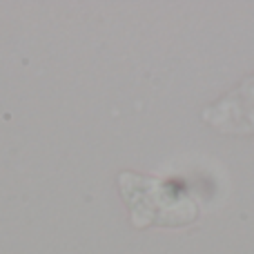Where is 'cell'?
Segmentation results:
<instances>
[{"label":"cell","instance_id":"1","mask_svg":"<svg viewBox=\"0 0 254 254\" xmlns=\"http://www.w3.org/2000/svg\"><path fill=\"white\" fill-rule=\"evenodd\" d=\"M123 196L129 203L131 219L138 225H181L196 219L194 201L181 190L156 179L121 174Z\"/></svg>","mask_w":254,"mask_h":254},{"label":"cell","instance_id":"2","mask_svg":"<svg viewBox=\"0 0 254 254\" xmlns=\"http://www.w3.org/2000/svg\"><path fill=\"white\" fill-rule=\"evenodd\" d=\"M205 121L223 131H254V76L205 112Z\"/></svg>","mask_w":254,"mask_h":254}]
</instances>
